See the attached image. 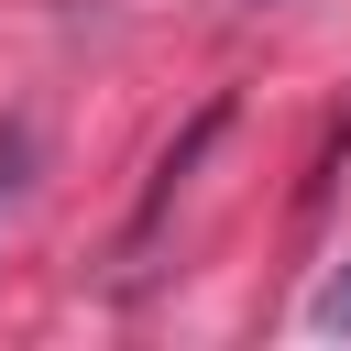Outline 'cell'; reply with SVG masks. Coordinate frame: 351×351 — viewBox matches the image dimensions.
I'll list each match as a JSON object with an SVG mask.
<instances>
[{"label":"cell","mask_w":351,"mask_h":351,"mask_svg":"<svg viewBox=\"0 0 351 351\" xmlns=\"http://www.w3.org/2000/svg\"><path fill=\"white\" fill-rule=\"evenodd\" d=\"M22 186H33V132H22V121H0V230H11Z\"/></svg>","instance_id":"obj_1"},{"label":"cell","mask_w":351,"mask_h":351,"mask_svg":"<svg viewBox=\"0 0 351 351\" xmlns=\"http://www.w3.org/2000/svg\"><path fill=\"white\" fill-rule=\"evenodd\" d=\"M318 318H329V329H351V274H329V296H318Z\"/></svg>","instance_id":"obj_2"},{"label":"cell","mask_w":351,"mask_h":351,"mask_svg":"<svg viewBox=\"0 0 351 351\" xmlns=\"http://www.w3.org/2000/svg\"><path fill=\"white\" fill-rule=\"evenodd\" d=\"M252 11H263V0H252Z\"/></svg>","instance_id":"obj_3"}]
</instances>
